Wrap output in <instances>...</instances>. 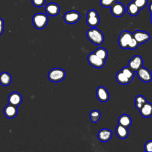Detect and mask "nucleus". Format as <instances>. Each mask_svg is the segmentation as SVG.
Returning a JSON list of instances; mask_svg holds the SVG:
<instances>
[{"label": "nucleus", "mask_w": 152, "mask_h": 152, "mask_svg": "<svg viewBox=\"0 0 152 152\" xmlns=\"http://www.w3.org/2000/svg\"><path fill=\"white\" fill-rule=\"evenodd\" d=\"M87 38L94 44L102 45L104 42V36L102 32L96 27H92L87 30L86 33Z\"/></svg>", "instance_id": "obj_1"}, {"label": "nucleus", "mask_w": 152, "mask_h": 152, "mask_svg": "<svg viewBox=\"0 0 152 152\" xmlns=\"http://www.w3.org/2000/svg\"><path fill=\"white\" fill-rule=\"evenodd\" d=\"M48 22V17L44 13H36L32 17V23L37 29L43 28Z\"/></svg>", "instance_id": "obj_2"}, {"label": "nucleus", "mask_w": 152, "mask_h": 152, "mask_svg": "<svg viewBox=\"0 0 152 152\" xmlns=\"http://www.w3.org/2000/svg\"><path fill=\"white\" fill-rule=\"evenodd\" d=\"M65 72L63 69L55 68L49 72L48 78L52 82H59L65 78Z\"/></svg>", "instance_id": "obj_3"}, {"label": "nucleus", "mask_w": 152, "mask_h": 152, "mask_svg": "<svg viewBox=\"0 0 152 152\" xmlns=\"http://www.w3.org/2000/svg\"><path fill=\"white\" fill-rule=\"evenodd\" d=\"M86 23L91 27H96L99 24L100 18L97 12L95 10H90L87 12Z\"/></svg>", "instance_id": "obj_4"}, {"label": "nucleus", "mask_w": 152, "mask_h": 152, "mask_svg": "<svg viewBox=\"0 0 152 152\" xmlns=\"http://www.w3.org/2000/svg\"><path fill=\"white\" fill-rule=\"evenodd\" d=\"M133 37L132 33L129 31L124 30L119 36L118 43L119 46L122 49L128 48V45Z\"/></svg>", "instance_id": "obj_5"}, {"label": "nucleus", "mask_w": 152, "mask_h": 152, "mask_svg": "<svg viewBox=\"0 0 152 152\" xmlns=\"http://www.w3.org/2000/svg\"><path fill=\"white\" fill-rule=\"evenodd\" d=\"M80 14L75 10L68 11L64 15V20L67 24H74L80 19Z\"/></svg>", "instance_id": "obj_6"}, {"label": "nucleus", "mask_w": 152, "mask_h": 152, "mask_svg": "<svg viewBox=\"0 0 152 152\" xmlns=\"http://www.w3.org/2000/svg\"><path fill=\"white\" fill-rule=\"evenodd\" d=\"M87 60L90 65L97 68H102L105 64V61L100 58L94 52L90 53L87 56Z\"/></svg>", "instance_id": "obj_7"}, {"label": "nucleus", "mask_w": 152, "mask_h": 152, "mask_svg": "<svg viewBox=\"0 0 152 152\" xmlns=\"http://www.w3.org/2000/svg\"><path fill=\"white\" fill-rule=\"evenodd\" d=\"M132 36L139 44L147 42L151 37L148 33L140 30H136L134 33H132Z\"/></svg>", "instance_id": "obj_8"}, {"label": "nucleus", "mask_w": 152, "mask_h": 152, "mask_svg": "<svg viewBox=\"0 0 152 152\" xmlns=\"http://www.w3.org/2000/svg\"><path fill=\"white\" fill-rule=\"evenodd\" d=\"M136 72H137L138 77L142 81L145 83H148L151 81L152 74L150 71V70H148L147 68L141 66Z\"/></svg>", "instance_id": "obj_9"}, {"label": "nucleus", "mask_w": 152, "mask_h": 152, "mask_svg": "<svg viewBox=\"0 0 152 152\" xmlns=\"http://www.w3.org/2000/svg\"><path fill=\"white\" fill-rule=\"evenodd\" d=\"M142 64L143 60L142 57L140 55H135L129 61L128 66L134 71H137L139 68L142 66Z\"/></svg>", "instance_id": "obj_10"}, {"label": "nucleus", "mask_w": 152, "mask_h": 152, "mask_svg": "<svg viewBox=\"0 0 152 152\" xmlns=\"http://www.w3.org/2000/svg\"><path fill=\"white\" fill-rule=\"evenodd\" d=\"M110 11L113 16L116 17H120L124 14L125 12V8L122 3L116 2L110 7Z\"/></svg>", "instance_id": "obj_11"}, {"label": "nucleus", "mask_w": 152, "mask_h": 152, "mask_svg": "<svg viewBox=\"0 0 152 152\" xmlns=\"http://www.w3.org/2000/svg\"><path fill=\"white\" fill-rule=\"evenodd\" d=\"M45 10L48 15L50 16H56L60 12V7L57 4L50 2L45 6Z\"/></svg>", "instance_id": "obj_12"}, {"label": "nucleus", "mask_w": 152, "mask_h": 152, "mask_svg": "<svg viewBox=\"0 0 152 152\" xmlns=\"http://www.w3.org/2000/svg\"><path fill=\"white\" fill-rule=\"evenodd\" d=\"M96 94L98 100L102 102H106L108 101L109 99V94L108 91L103 86H100L97 88Z\"/></svg>", "instance_id": "obj_13"}, {"label": "nucleus", "mask_w": 152, "mask_h": 152, "mask_svg": "<svg viewBox=\"0 0 152 152\" xmlns=\"http://www.w3.org/2000/svg\"><path fill=\"white\" fill-rule=\"evenodd\" d=\"M8 102L9 104L18 106L22 102V96L18 92H12L9 95L8 97Z\"/></svg>", "instance_id": "obj_14"}, {"label": "nucleus", "mask_w": 152, "mask_h": 152, "mask_svg": "<svg viewBox=\"0 0 152 152\" xmlns=\"http://www.w3.org/2000/svg\"><path fill=\"white\" fill-rule=\"evenodd\" d=\"M112 136V132L110 129L103 128L100 129L97 134L98 139L102 142H107L110 140Z\"/></svg>", "instance_id": "obj_15"}, {"label": "nucleus", "mask_w": 152, "mask_h": 152, "mask_svg": "<svg viewBox=\"0 0 152 152\" xmlns=\"http://www.w3.org/2000/svg\"><path fill=\"white\" fill-rule=\"evenodd\" d=\"M18 110L17 106L11 104H7L4 109V113L8 118H14L17 114Z\"/></svg>", "instance_id": "obj_16"}, {"label": "nucleus", "mask_w": 152, "mask_h": 152, "mask_svg": "<svg viewBox=\"0 0 152 152\" xmlns=\"http://www.w3.org/2000/svg\"><path fill=\"white\" fill-rule=\"evenodd\" d=\"M141 115L144 118H148L152 116V104L146 102L139 110Z\"/></svg>", "instance_id": "obj_17"}, {"label": "nucleus", "mask_w": 152, "mask_h": 152, "mask_svg": "<svg viewBox=\"0 0 152 152\" xmlns=\"http://www.w3.org/2000/svg\"><path fill=\"white\" fill-rule=\"evenodd\" d=\"M118 124L124 126L125 127L128 128L132 124V119L131 116H129L128 115L124 113L122 114L118 119Z\"/></svg>", "instance_id": "obj_18"}, {"label": "nucleus", "mask_w": 152, "mask_h": 152, "mask_svg": "<svg viewBox=\"0 0 152 152\" xmlns=\"http://www.w3.org/2000/svg\"><path fill=\"white\" fill-rule=\"evenodd\" d=\"M115 133L119 138L125 139L128 137L129 131L128 128L118 124L115 129Z\"/></svg>", "instance_id": "obj_19"}, {"label": "nucleus", "mask_w": 152, "mask_h": 152, "mask_svg": "<svg viewBox=\"0 0 152 152\" xmlns=\"http://www.w3.org/2000/svg\"><path fill=\"white\" fill-rule=\"evenodd\" d=\"M11 83V76L7 72H2L0 74V84L4 86H8Z\"/></svg>", "instance_id": "obj_20"}, {"label": "nucleus", "mask_w": 152, "mask_h": 152, "mask_svg": "<svg viewBox=\"0 0 152 152\" xmlns=\"http://www.w3.org/2000/svg\"><path fill=\"white\" fill-rule=\"evenodd\" d=\"M116 80L118 83L122 84V85H125V84H129L131 81L126 75H125L124 74V73L121 71H119L116 74Z\"/></svg>", "instance_id": "obj_21"}, {"label": "nucleus", "mask_w": 152, "mask_h": 152, "mask_svg": "<svg viewBox=\"0 0 152 152\" xmlns=\"http://www.w3.org/2000/svg\"><path fill=\"white\" fill-rule=\"evenodd\" d=\"M126 10H127L128 13L130 15L135 16L139 13V12L140 11V9L132 1L130 3H129V4L127 6Z\"/></svg>", "instance_id": "obj_22"}, {"label": "nucleus", "mask_w": 152, "mask_h": 152, "mask_svg": "<svg viewBox=\"0 0 152 152\" xmlns=\"http://www.w3.org/2000/svg\"><path fill=\"white\" fill-rule=\"evenodd\" d=\"M94 53L95 55H96L97 56H99L100 58L102 59L104 61H105L107 59L108 56L107 50L105 48L102 47H99L97 49H96Z\"/></svg>", "instance_id": "obj_23"}, {"label": "nucleus", "mask_w": 152, "mask_h": 152, "mask_svg": "<svg viewBox=\"0 0 152 152\" xmlns=\"http://www.w3.org/2000/svg\"><path fill=\"white\" fill-rule=\"evenodd\" d=\"M146 102H147V100L143 96L138 95L135 99V107L138 110H140Z\"/></svg>", "instance_id": "obj_24"}, {"label": "nucleus", "mask_w": 152, "mask_h": 152, "mask_svg": "<svg viewBox=\"0 0 152 152\" xmlns=\"http://www.w3.org/2000/svg\"><path fill=\"white\" fill-rule=\"evenodd\" d=\"M125 75H126L131 81H132L134 77V71L130 69L128 66L127 67H124L121 70Z\"/></svg>", "instance_id": "obj_25"}, {"label": "nucleus", "mask_w": 152, "mask_h": 152, "mask_svg": "<svg viewBox=\"0 0 152 152\" xmlns=\"http://www.w3.org/2000/svg\"><path fill=\"white\" fill-rule=\"evenodd\" d=\"M90 118L93 122H97L100 118V112L98 110H93L90 112Z\"/></svg>", "instance_id": "obj_26"}, {"label": "nucleus", "mask_w": 152, "mask_h": 152, "mask_svg": "<svg viewBox=\"0 0 152 152\" xmlns=\"http://www.w3.org/2000/svg\"><path fill=\"white\" fill-rule=\"evenodd\" d=\"M116 1L117 0H100V4L103 7L108 8L112 6Z\"/></svg>", "instance_id": "obj_27"}, {"label": "nucleus", "mask_w": 152, "mask_h": 152, "mask_svg": "<svg viewBox=\"0 0 152 152\" xmlns=\"http://www.w3.org/2000/svg\"><path fill=\"white\" fill-rule=\"evenodd\" d=\"M133 2L140 10H141L147 5L148 0H133Z\"/></svg>", "instance_id": "obj_28"}, {"label": "nucleus", "mask_w": 152, "mask_h": 152, "mask_svg": "<svg viewBox=\"0 0 152 152\" xmlns=\"http://www.w3.org/2000/svg\"><path fill=\"white\" fill-rule=\"evenodd\" d=\"M139 45L140 44L137 42V40L134 37H132L128 45V48L130 49H135L137 48Z\"/></svg>", "instance_id": "obj_29"}, {"label": "nucleus", "mask_w": 152, "mask_h": 152, "mask_svg": "<svg viewBox=\"0 0 152 152\" xmlns=\"http://www.w3.org/2000/svg\"><path fill=\"white\" fill-rule=\"evenodd\" d=\"M31 2L34 6L36 7H41L44 5L45 0H31Z\"/></svg>", "instance_id": "obj_30"}, {"label": "nucleus", "mask_w": 152, "mask_h": 152, "mask_svg": "<svg viewBox=\"0 0 152 152\" xmlns=\"http://www.w3.org/2000/svg\"><path fill=\"white\" fill-rule=\"evenodd\" d=\"M144 150L145 151H152V140L148 141L145 144Z\"/></svg>", "instance_id": "obj_31"}, {"label": "nucleus", "mask_w": 152, "mask_h": 152, "mask_svg": "<svg viewBox=\"0 0 152 152\" xmlns=\"http://www.w3.org/2000/svg\"><path fill=\"white\" fill-rule=\"evenodd\" d=\"M4 20L0 18V35H1L4 31Z\"/></svg>", "instance_id": "obj_32"}, {"label": "nucleus", "mask_w": 152, "mask_h": 152, "mask_svg": "<svg viewBox=\"0 0 152 152\" xmlns=\"http://www.w3.org/2000/svg\"><path fill=\"white\" fill-rule=\"evenodd\" d=\"M148 10L150 12L151 14H152V2L150 3V4L148 5Z\"/></svg>", "instance_id": "obj_33"}, {"label": "nucleus", "mask_w": 152, "mask_h": 152, "mask_svg": "<svg viewBox=\"0 0 152 152\" xmlns=\"http://www.w3.org/2000/svg\"><path fill=\"white\" fill-rule=\"evenodd\" d=\"M150 21H151V23L152 24V14H151V17H150Z\"/></svg>", "instance_id": "obj_34"}]
</instances>
